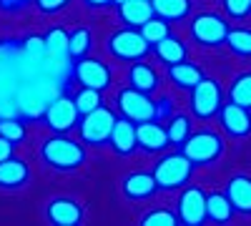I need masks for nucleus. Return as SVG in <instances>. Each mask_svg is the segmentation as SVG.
Segmentation results:
<instances>
[{
	"mask_svg": "<svg viewBox=\"0 0 251 226\" xmlns=\"http://www.w3.org/2000/svg\"><path fill=\"white\" fill-rule=\"evenodd\" d=\"M40 158L46 161V166H50L55 171H75L86 163V149H83L80 141L58 133V136L43 141Z\"/></svg>",
	"mask_w": 251,
	"mask_h": 226,
	"instance_id": "1",
	"label": "nucleus"
},
{
	"mask_svg": "<svg viewBox=\"0 0 251 226\" xmlns=\"http://www.w3.org/2000/svg\"><path fill=\"white\" fill-rule=\"evenodd\" d=\"M194 174V163L188 161V156H183L181 151L176 153H166L156 161L153 166V178L156 186L163 191H174V189H183L188 178Z\"/></svg>",
	"mask_w": 251,
	"mask_h": 226,
	"instance_id": "2",
	"label": "nucleus"
},
{
	"mask_svg": "<svg viewBox=\"0 0 251 226\" xmlns=\"http://www.w3.org/2000/svg\"><path fill=\"white\" fill-rule=\"evenodd\" d=\"M178 149L183 156H188V161L194 166H208V163H214L224 156V141L216 131L203 128V131L191 133Z\"/></svg>",
	"mask_w": 251,
	"mask_h": 226,
	"instance_id": "3",
	"label": "nucleus"
},
{
	"mask_svg": "<svg viewBox=\"0 0 251 226\" xmlns=\"http://www.w3.org/2000/svg\"><path fill=\"white\" fill-rule=\"evenodd\" d=\"M116 106L121 111L123 118H128L133 123H143V121H158V100L151 98V93H143L136 88H123L116 96Z\"/></svg>",
	"mask_w": 251,
	"mask_h": 226,
	"instance_id": "4",
	"label": "nucleus"
},
{
	"mask_svg": "<svg viewBox=\"0 0 251 226\" xmlns=\"http://www.w3.org/2000/svg\"><path fill=\"white\" fill-rule=\"evenodd\" d=\"M228 35V20L219 13H196L191 18V38L203 48H219L226 43Z\"/></svg>",
	"mask_w": 251,
	"mask_h": 226,
	"instance_id": "5",
	"label": "nucleus"
},
{
	"mask_svg": "<svg viewBox=\"0 0 251 226\" xmlns=\"http://www.w3.org/2000/svg\"><path fill=\"white\" fill-rule=\"evenodd\" d=\"M116 121H118L116 113L106 106H98L96 111L80 116V123H78L80 141L88 143V146H103V143H108Z\"/></svg>",
	"mask_w": 251,
	"mask_h": 226,
	"instance_id": "6",
	"label": "nucleus"
},
{
	"mask_svg": "<svg viewBox=\"0 0 251 226\" xmlns=\"http://www.w3.org/2000/svg\"><path fill=\"white\" fill-rule=\"evenodd\" d=\"M108 50L113 58L118 60H143L151 50V43L141 35L138 28H123V30H116L111 38H108Z\"/></svg>",
	"mask_w": 251,
	"mask_h": 226,
	"instance_id": "7",
	"label": "nucleus"
},
{
	"mask_svg": "<svg viewBox=\"0 0 251 226\" xmlns=\"http://www.w3.org/2000/svg\"><path fill=\"white\" fill-rule=\"evenodd\" d=\"M221 106H224V93L214 78H201L191 88V113L196 118L201 121L214 118Z\"/></svg>",
	"mask_w": 251,
	"mask_h": 226,
	"instance_id": "8",
	"label": "nucleus"
},
{
	"mask_svg": "<svg viewBox=\"0 0 251 226\" xmlns=\"http://www.w3.org/2000/svg\"><path fill=\"white\" fill-rule=\"evenodd\" d=\"M176 216L186 226L206 224V191L199 186H186L176 201Z\"/></svg>",
	"mask_w": 251,
	"mask_h": 226,
	"instance_id": "9",
	"label": "nucleus"
},
{
	"mask_svg": "<svg viewBox=\"0 0 251 226\" xmlns=\"http://www.w3.org/2000/svg\"><path fill=\"white\" fill-rule=\"evenodd\" d=\"M73 78L78 80L80 86H86V88L106 91L111 86V80H113V71L106 63H100V60L83 55V58H78L73 63Z\"/></svg>",
	"mask_w": 251,
	"mask_h": 226,
	"instance_id": "10",
	"label": "nucleus"
},
{
	"mask_svg": "<svg viewBox=\"0 0 251 226\" xmlns=\"http://www.w3.org/2000/svg\"><path fill=\"white\" fill-rule=\"evenodd\" d=\"M78 116H80V113H78V108H75V103H73V98L63 96V93H58L50 103H48V108L43 111V118H46V123H48V128L55 131V133H68V131L75 126Z\"/></svg>",
	"mask_w": 251,
	"mask_h": 226,
	"instance_id": "11",
	"label": "nucleus"
},
{
	"mask_svg": "<svg viewBox=\"0 0 251 226\" xmlns=\"http://www.w3.org/2000/svg\"><path fill=\"white\" fill-rule=\"evenodd\" d=\"M219 123L221 128L231 136V138H246L251 133V111L244 108V106H236V103H224L219 108Z\"/></svg>",
	"mask_w": 251,
	"mask_h": 226,
	"instance_id": "12",
	"label": "nucleus"
},
{
	"mask_svg": "<svg viewBox=\"0 0 251 226\" xmlns=\"http://www.w3.org/2000/svg\"><path fill=\"white\" fill-rule=\"evenodd\" d=\"M136 143L138 149H143L146 153H161L171 146L166 126H161V121H143L136 123Z\"/></svg>",
	"mask_w": 251,
	"mask_h": 226,
	"instance_id": "13",
	"label": "nucleus"
},
{
	"mask_svg": "<svg viewBox=\"0 0 251 226\" xmlns=\"http://www.w3.org/2000/svg\"><path fill=\"white\" fill-rule=\"evenodd\" d=\"M46 219L55 226H75L83 221V206L73 199H53L46 209Z\"/></svg>",
	"mask_w": 251,
	"mask_h": 226,
	"instance_id": "14",
	"label": "nucleus"
},
{
	"mask_svg": "<svg viewBox=\"0 0 251 226\" xmlns=\"http://www.w3.org/2000/svg\"><path fill=\"white\" fill-rule=\"evenodd\" d=\"M228 201H231V206L236 214L241 216H251V176L246 174H236L228 178L226 183V191Z\"/></svg>",
	"mask_w": 251,
	"mask_h": 226,
	"instance_id": "15",
	"label": "nucleus"
},
{
	"mask_svg": "<svg viewBox=\"0 0 251 226\" xmlns=\"http://www.w3.org/2000/svg\"><path fill=\"white\" fill-rule=\"evenodd\" d=\"M121 189H123V196L131 199V201H146V199H151L158 191L153 174H143V171L128 174V176L123 178Z\"/></svg>",
	"mask_w": 251,
	"mask_h": 226,
	"instance_id": "16",
	"label": "nucleus"
},
{
	"mask_svg": "<svg viewBox=\"0 0 251 226\" xmlns=\"http://www.w3.org/2000/svg\"><path fill=\"white\" fill-rule=\"evenodd\" d=\"M108 143H111V149L118 156H131L138 149V143H136V123L128 121V118H118L113 131H111Z\"/></svg>",
	"mask_w": 251,
	"mask_h": 226,
	"instance_id": "17",
	"label": "nucleus"
},
{
	"mask_svg": "<svg viewBox=\"0 0 251 226\" xmlns=\"http://www.w3.org/2000/svg\"><path fill=\"white\" fill-rule=\"evenodd\" d=\"M30 178V169L23 158H5L0 161V189H20Z\"/></svg>",
	"mask_w": 251,
	"mask_h": 226,
	"instance_id": "18",
	"label": "nucleus"
},
{
	"mask_svg": "<svg viewBox=\"0 0 251 226\" xmlns=\"http://www.w3.org/2000/svg\"><path fill=\"white\" fill-rule=\"evenodd\" d=\"M118 15L126 23V28H141L146 20H151L156 13H153L151 0H126V3L118 5Z\"/></svg>",
	"mask_w": 251,
	"mask_h": 226,
	"instance_id": "19",
	"label": "nucleus"
},
{
	"mask_svg": "<svg viewBox=\"0 0 251 226\" xmlns=\"http://www.w3.org/2000/svg\"><path fill=\"white\" fill-rule=\"evenodd\" d=\"M128 83L131 88L136 91H143V93H153L158 88V73L153 66L143 63V60H133V66L128 71Z\"/></svg>",
	"mask_w": 251,
	"mask_h": 226,
	"instance_id": "20",
	"label": "nucleus"
},
{
	"mask_svg": "<svg viewBox=\"0 0 251 226\" xmlns=\"http://www.w3.org/2000/svg\"><path fill=\"white\" fill-rule=\"evenodd\" d=\"M234 206L228 201L226 194L214 191V194H206V221H214V224H228L234 219Z\"/></svg>",
	"mask_w": 251,
	"mask_h": 226,
	"instance_id": "21",
	"label": "nucleus"
},
{
	"mask_svg": "<svg viewBox=\"0 0 251 226\" xmlns=\"http://www.w3.org/2000/svg\"><path fill=\"white\" fill-rule=\"evenodd\" d=\"M153 53H156V58L161 60L163 66H174V63L186 60V46L181 43L178 38H174L171 33L166 38H161L158 43H153Z\"/></svg>",
	"mask_w": 251,
	"mask_h": 226,
	"instance_id": "22",
	"label": "nucleus"
},
{
	"mask_svg": "<svg viewBox=\"0 0 251 226\" xmlns=\"http://www.w3.org/2000/svg\"><path fill=\"white\" fill-rule=\"evenodd\" d=\"M169 78H171V83L181 91H191L199 80L203 78L201 68L194 66V63H186V60H181V63H174L169 66Z\"/></svg>",
	"mask_w": 251,
	"mask_h": 226,
	"instance_id": "23",
	"label": "nucleus"
},
{
	"mask_svg": "<svg viewBox=\"0 0 251 226\" xmlns=\"http://www.w3.org/2000/svg\"><path fill=\"white\" fill-rule=\"evenodd\" d=\"M153 13L163 20H183L191 15V0H151Z\"/></svg>",
	"mask_w": 251,
	"mask_h": 226,
	"instance_id": "24",
	"label": "nucleus"
},
{
	"mask_svg": "<svg viewBox=\"0 0 251 226\" xmlns=\"http://www.w3.org/2000/svg\"><path fill=\"white\" fill-rule=\"evenodd\" d=\"M228 100L251 111V71H244L231 80V86H228Z\"/></svg>",
	"mask_w": 251,
	"mask_h": 226,
	"instance_id": "25",
	"label": "nucleus"
},
{
	"mask_svg": "<svg viewBox=\"0 0 251 226\" xmlns=\"http://www.w3.org/2000/svg\"><path fill=\"white\" fill-rule=\"evenodd\" d=\"M224 46L239 58H251V28H228Z\"/></svg>",
	"mask_w": 251,
	"mask_h": 226,
	"instance_id": "26",
	"label": "nucleus"
},
{
	"mask_svg": "<svg viewBox=\"0 0 251 226\" xmlns=\"http://www.w3.org/2000/svg\"><path fill=\"white\" fill-rule=\"evenodd\" d=\"M166 133H169L171 146H181V143H183L188 136H191V118L183 116V113L169 116V126H166Z\"/></svg>",
	"mask_w": 251,
	"mask_h": 226,
	"instance_id": "27",
	"label": "nucleus"
},
{
	"mask_svg": "<svg viewBox=\"0 0 251 226\" xmlns=\"http://www.w3.org/2000/svg\"><path fill=\"white\" fill-rule=\"evenodd\" d=\"M93 46V35L88 28H75L73 33H68V55L71 58H83V55H88Z\"/></svg>",
	"mask_w": 251,
	"mask_h": 226,
	"instance_id": "28",
	"label": "nucleus"
},
{
	"mask_svg": "<svg viewBox=\"0 0 251 226\" xmlns=\"http://www.w3.org/2000/svg\"><path fill=\"white\" fill-rule=\"evenodd\" d=\"M73 103H75V108H78L80 116H86V113L96 111L98 106H103V98H100V91L80 86V91L73 96Z\"/></svg>",
	"mask_w": 251,
	"mask_h": 226,
	"instance_id": "29",
	"label": "nucleus"
},
{
	"mask_svg": "<svg viewBox=\"0 0 251 226\" xmlns=\"http://www.w3.org/2000/svg\"><path fill=\"white\" fill-rule=\"evenodd\" d=\"M0 136L13 141V143H20L25 141V123L20 116H0Z\"/></svg>",
	"mask_w": 251,
	"mask_h": 226,
	"instance_id": "30",
	"label": "nucleus"
},
{
	"mask_svg": "<svg viewBox=\"0 0 251 226\" xmlns=\"http://www.w3.org/2000/svg\"><path fill=\"white\" fill-rule=\"evenodd\" d=\"M138 30H141V35H143V38L153 46V43H158L161 38L169 35V20H163V18L153 15L151 20H146V23H143Z\"/></svg>",
	"mask_w": 251,
	"mask_h": 226,
	"instance_id": "31",
	"label": "nucleus"
},
{
	"mask_svg": "<svg viewBox=\"0 0 251 226\" xmlns=\"http://www.w3.org/2000/svg\"><path fill=\"white\" fill-rule=\"evenodd\" d=\"M46 50L48 53H68V30L63 28H50L46 35Z\"/></svg>",
	"mask_w": 251,
	"mask_h": 226,
	"instance_id": "32",
	"label": "nucleus"
},
{
	"mask_svg": "<svg viewBox=\"0 0 251 226\" xmlns=\"http://www.w3.org/2000/svg\"><path fill=\"white\" fill-rule=\"evenodd\" d=\"M141 224L143 226H176L178 216L174 211H169V209H153V211L141 216Z\"/></svg>",
	"mask_w": 251,
	"mask_h": 226,
	"instance_id": "33",
	"label": "nucleus"
},
{
	"mask_svg": "<svg viewBox=\"0 0 251 226\" xmlns=\"http://www.w3.org/2000/svg\"><path fill=\"white\" fill-rule=\"evenodd\" d=\"M224 13L234 20H246L251 15V0H221Z\"/></svg>",
	"mask_w": 251,
	"mask_h": 226,
	"instance_id": "34",
	"label": "nucleus"
},
{
	"mask_svg": "<svg viewBox=\"0 0 251 226\" xmlns=\"http://www.w3.org/2000/svg\"><path fill=\"white\" fill-rule=\"evenodd\" d=\"M20 50H23V55H28V58H40V55L46 53V40H43V35H28L25 43L20 46Z\"/></svg>",
	"mask_w": 251,
	"mask_h": 226,
	"instance_id": "35",
	"label": "nucleus"
},
{
	"mask_svg": "<svg viewBox=\"0 0 251 226\" xmlns=\"http://www.w3.org/2000/svg\"><path fill=\"white\" fill-rule=\"evenodd\" d=\"M68 3L71 0H35V8L40 13H46V15H53V13H60Z\"/></svg>",
	"mask_w": 251,
	"mask_h": 226,
	"instance_id": "36",
	"label": "nucleus"
},
{
	"mask_svg": "<svg viewBox=\"0 0 251 226\" xmlns=\"http://www.w3.org/2000/svg\"><path fill=\"white\" fill-rule=\"evenodd\" d=\"M28 3H30V0H0V10H5V13H18V10H23Z\"/></svg>",
	"mask_w": 251,
	"mask_h": 226,
	"instance_id": "37",
	"label": "nucleus"
},
{
	"mask_svg": "<svg viewBox=\"0 0 251 226\" xmlns=\"http://www.w3.org/2000/svg\"><path fill=\"white\" fill-rule=\"evenodd\" d=\"M13 146H15L13 141H8V138L0 136V161H5V158L13 156Z\"/></svg>",
	"mask_w": 251,
	"mask_h": 226,
	"instance_id": "38",
	"label": "nucleus"
},
{
	"mask_svg": "<svg viewBox=\"0 0 251 226\" xmlns=\"http://www.w3.org/2000/svg\"><path fill=\"white\" fill-rule=\"evenodd\" d=\"M88 8H106V5H111V0H83Z\"/></svg>",
	"mask_w": 251,
	"mask_h": 226,
	"instance_id": "39",
	"label": "nucleus"
},
{
	"mask_svg": "<svg viewBox=\"0 0 251 226\" xmlns=\"http://www.w3.org/2000/svg\"><path fill=\"white\" fill-rule=\"evenodd\" d=\"M111 3H116V5H121V3H126V0H111Z\"/></svg>",
	"mask_w": 251,
	"mask_h": 226,
	"instance_id": "40",
	"label": "nucleus"
}]
</instances>
